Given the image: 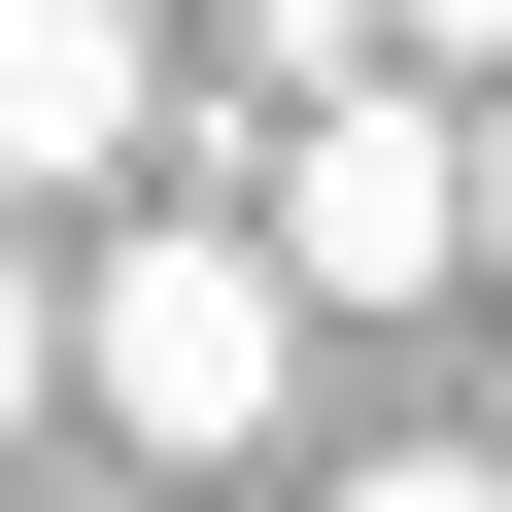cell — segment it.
<instances>
[{"mask_svg": "<svg viewBox=\"0 0 512 512\" xmlns=\"http://www.w3.org/2000/svg\"><path fill=\"white\" fill-rule=\"evenodd\" d=\"M69 376H103L137 444H274V376H308V274H274V205H239V239H205V205H137L103 274H69Z\"/></svg>", "mask_w": 512, "mask_h": 512, "instance_id": "cell-1", "label": "cell"}, {"mask_svg": "<svg viewBox=\"0 0 512 512\" xmlns=\"http://www.w3.org/2000/svg\"><path fill=\"white\" fill-rule=\"evenodd\" d=\"M274 274H308V308H410V274H478V137H444L410 69L274 137Z\"/></svg>", "mask_w": 512, "mask_h": 512, "instance_id": "cell-2", "label": "cell"}, {"mask_svg": "<svg viewBox=\"0 0 512 512\" xmlns=\"http://www.w3.org/2000/svg\"><path fill=\"white\" fill-rule=\"evenodd\" d=\"M137 0H0V205H35V171H137Z\"/></svg>", "mask_w": 512, "mask_h": 512, "instance_id": "cell-3", "label": "cell"}, {"mask_svg": "<svg viewBox=\"0 0 512 512\" xmlns=\"http://www.w3.org/2000/svg\"><path fill=\"white\" fill-rule=\"evenodd\" d=\"M308 512H512V478H478V444H376V478H308Z\"/></svg>", "mask_w": 512, "mask_h": 512, "instance_id": "cell-4", "label": "cell"}, {"mask_svg": "<svg viewBox=\"0 0 512 512\" xmlns=\"http://www.w3.org/2000/svg\"><path fill=\"white\" fill-rule=\"evenodd\" d=\"M35 376H69V308H35V239H0V410H35Z\"/></svg>", "mask_w": 512, "mask_h": 512, "instance_id": "cell-5", "label": "cell"}, {"mask_svg": "<svg viewBox=\"0 0 512 512\" xmlns=\"http://www.w3.org/2000/svg\"><path fill=\"white\" fill-rule=\"evenodd\" d=\"M376 35H512V0H376Z\"/></svg>", "mask_w": 512, "mask_h": 512, "instance_id": "cell-6", "label": "cell"}, {"mask_svg": "<svg viewBox=\"0 0 512 512\" xmlns=\"http://www.w3.org/2000/svg\"><path fill=\"white\" fill-rule=\"evenodd\" d=\"M478 274H512V137H478Z\"/></svg>", "mask_w": 512, "mask_h": 512, "instance_id": "cell-7", "label": "cell"}]
</instances>
